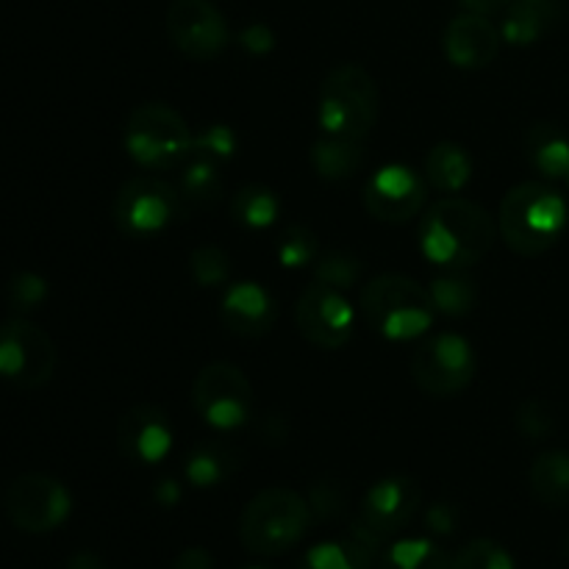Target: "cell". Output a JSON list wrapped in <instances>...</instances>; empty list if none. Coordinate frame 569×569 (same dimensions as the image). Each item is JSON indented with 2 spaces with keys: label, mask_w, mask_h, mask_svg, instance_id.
<instances>
[{
  "label": "cell",
  "mask_w": 569,
  "mask_h": 569,
  "mask_svg": "<svg viewBox=\"0 0 569 569\" xmlns=\"http://www.w3.org/2000/svg\"><path fill=\"white\" fill-rule=\"evenodd\" d=\"M239 456L237 450L228 448L226 442H200L198 448L189 453L183 472H187V481L194 483L200 489L217 487V483L228 481V478L237 472Z\"/></svg>",
  "instance_id": "obj_22"
},
{
  "label": "cell",
  "mask_w": 569,
  "mask_h": 569,
  "mask_svg": "<svg viewBox=\"0 0 569 569\" xmlns=\"http://www.w3.org/2000/svg\"><path fill=\"white\" fill-rule=\"evenodd\" d=\"M456 520H459V517H456V511L450 509L448 503L433 506V509L428 511V517H426L428 528H431L433 533H453L456 531Z\"/></svg>",
  "instance_id": "obj_39"
},
{
  "label": "cell",
  "mask_w": 569,
  "mask_h": 569,
  "mask_svg": "<svg viewBox=\"0 0 569 569\" xmlns=\"http://www.w3.org/2000/svg\"><path fill=\"white\" fill-rule=\"evenodd\" d=\"M559 0H511L500 37L511 44H531L561 20Z\"/></svg>",
  "instance_id": "obj_20"
},
{
  "label": "cell",
  "mask_w": 569,
  "mask_h": 569,
  "mask_svg": "<svg viewBox=\"0 0 569 569\" xmlns=\"http://www.w3.org/2000/svg\"><path fill=\"white\" fill-rule=\"evenodd\" d=\"M126 150L133 161L150 170H176L192 148V131L176 109L164 103H144L128 117Z\"/></svg>",
  "instance_id": "obj_6"
},
{
  "label": "cell",
  "mask_w": 569,
  "mask_h": 569,
  "mask_svg": "<svg viewBox=\"0 0 569 569\" xmlns=\"http://www.w3.org/2000/svg\"><path fill=\"white\" fill-rule=\"evenodd\" d=\"M367 150L361 139H345L322 133L311 150V164H315L317 176L326 181H348L350 176L365 167Z\"/></svg>",
  "instance_id": "obj_21"
},
{
  "label": "cell",
  "mask_w": 569,
  "mask_h": 569,
  "mask_svg": "<svg viewBox=\"0 0 569 569\" xmlns=\"http://www.w3.org/2000/svg\"><path fill=\"white\" fill-rule=\"evenodd\" d=\"M167 37L189 59H217L228 44L226 17L211 0H172L167 9Z\"/></svg>",
  "instance_id": "obj_13"
},
{
  "label": "cell",
  "mask_w": 569,
  "mask_h": 569,
  "mask_svg": "<svg viewBox=\"0 0 569 569\" xmlns=\"http://www.w3.org/2000/svg\"><path fill=\"white\" fill-rule=\"evenodd\" d=\"M276 253L283 267H309L317 261V237L306 226H287L276 239Z\"/></svg>",
  "instance_id": "obj_30"
},
{
  "label": "cell",
  "mask_w": 569,
  "mask_h": 569,
  "mask_svg": "<svg viewBox=\"0 0 569 569\" xmlns=\"http://www.w3.org/2000/svg\"><path fill=\"white\" fill-rule=\"evenodd\" d=\"M233 220L242 222L244 228H253V231H261V228H270L272 222L281 214V203H278L276 192L261 183H250V187L239 189L233 194L231 203Z\"/></svg>",
  "instance_id": "obj_28"
},
{
  "label": "cell",
  "mask_w": 569,
  "mask_h": 569,
  "mask_svg": "<svg viewBox=\"0 0 569 569\" xmlns=\"http://www.w3.org/2000/svg\"><path fill=\"white\" fill-rule=\"evenodd\" d=\"M567 183H569V176H567Z\"/></svg>",
  "instance_id": "obj_45"
},
{
  "label": "cell",
  "mask_w": 569,
  "mask_h": 569,
  "mask_svg": "<svg viewBox=\"0 0 569 569\" xmlns=\"http://www.w3.org/2000/svg\"><path fill=\"white\" fill-rule=\"evenodd\" d=\"M3 509L11 526L26 533H50L70 517V492L56 478L28 472L14 478L3 495Z\"/></svg>",
  "instance_id": "obj_10"
},
{
  "label": "cell",
  "mask_w": 569,
  "mask_h": 569,
  "mask_svg": "<svg viewBox=\"0 0 569 569\" xmlns=\"http://www.w3.org/2000/svg\"><path fill=\"white\" fill-rule=\"evenodd\" d=\"M378 120V87L370 72L359 64H339L320 87L322 133L345 139H361Z\"/></svg>",
  "instance_id": "obj_5"
},
{
  "label": "cell",
  "mask_w": 569,
  "mask_h": 569,
  "mask_svg": "<svg viewBox=\"0 0 569 569\" xmlns=\"http://www.w3.org/2000/svg\"><path fill=\"white\" fill-rule=\"evenodd\" d=\"M426 203V181L406 164H387L365 183V206L376 220L406 222Z\"/></svg>",
  "instance_id": "obj_15"
},
{
  "label": "cell",
  "mask_w": 569,
  "mask_h": 569,
  "mask_svg": "<svg viewBox=\"0 0 569 569\" xmlns=\"http://www.w3.org/2000/svg\"><path fill=\"white\" fill-rule=\"evenodd\" d=\"M56 370V345L33 322L9 320L0 326V378L20 389H37Z\"/></svg>",
  "instance_id": "obj_11"
},
{
  "label": "cell",
  "mask_w": 569,
  "mask_h": 569,
  "mask_svg": "<svg viewBox=\"0 0 569 569\" xmlns=\"http://www.w3.org/2000/svg\"><path fill=\"white\" fill-rule=\"evenodd\" d=\"M239 42H242V48L250 50L253 56H264V53H270L272 44H276V37H272L270 28L261 26V22H256V26L244 28L242 37H239Z\"/></svg>",
  "instance_id": "obj_37"
},
{
  "label": "cell",
  "mask_w": 569,
  "mask_h": 569,
  "mask_svg": "<svg viewBox=\"0 0 569 569\" xmlns=\"http://www.w3.org/2000/svg\"><path fill=\"white\" fill-rule=\"evenodd\" d=\"M311 506L303 495L287 487H272L256 495L239 522L242 545L256 556H281L306 537Z\"/></svg>",
  "instance_id": "obj_4"
},
{
  "label": "cell",
  "mask_w": 569,
  "mask_h": 569,
  "mask_svg": "<svg viewBox=\"0 0 569 569\" xmlns=\"http://www.w3.org/2000/svg\"><path fill=\"white\" fill-rule=\"evenodd\" d=\"M567 228V200L539 181L517 183L500 203L498 231L520 256H542Z\"/></svg>",
  "instance_id": "obj_2"
},
{
  "label": "cell",
  "mask_w": 569,
  "mask_h": 569,
  "mask_svg": "<svg viewBox=\"0 0 569 569\" xmlns=\"http://www.w3.org/2000/svg\"><path fill=\"white\" fill-rule=\"evenodd\" d=\"M189 153L198 156V159L211 161V164L226 167L228 161L237 153V133L228 126H211L206 131H200L198 137L192 139V148Z\"/></svg>",
  "instance_id": "obj_32"
},
{
  "label": "cell",
  "mask_w": 569,
  "mask_h": 569,
  "mask_svg": "<svg viewBox=\"0 0 569 569\" xmlns=\"http://www.w3.org/2000/svg\"><path fill=\"white\" fill-rule=\"evenodd\" d=\"M67 569H106V565L100 556L89 553V550H81V553H76L70 561H67Z\"/></svg>",
  "instance_id": "obj_42"
},
{
  "label": "cell",
  "mask_w": 569,
  "mask_h": 569,
  "mask_svg": "<svg viewBox=\"0 0 569 569\" xmlns=\"http://www.w3.org/2000/svg\"><path fill=\"white\" fill-rule=\"evenodd\" d=\"M192 276L200 287H222L231 276V259L217 244H203L192 253Z\"/></svg>",
  "instance_id": "obj_34"
},
{
  "label": "cell",
  "mask_w": 569,
  "mask_h": 569,
  "mask_svg": "<svg viewBox=\"0 0 569 569\" xmlns=\"http://www.w3.org/2000/svg\"><path fill=\"white\" fill-rule=\"evenodd\" d=\"M531 489L537 500L553 509L569 506V453L548 450L531 467Z\"/></svg>",
  "instance_id": "obj_26"
},
{
  "label": "cell",
  "mask_w": 569,
  "mask_h": 569,
  "mask_svg": "<svg viewBox=\"0 0 569 569\" xmlns=\"http://www.w3.org/2000/svg\"><path fill=\"white\" fill-rule=\"evenodd\" d=\"M411 372L420 389L433 398H453L470 387L476 376V353L459 333H437L417 345L411 356Z\"/></svg>",
  "instance_id": "obj_9"
},
{
  "label": "cell",
  "mask_w": 569,
  "mask_h": 569,
  "mask_svg": "<svg viewBox=\"0 0 569 569\" xmlns=\"http://www.w3.org/2000/svg\"><path fill=\"white\" fill-rule=\"evenodd\" d=\"M361 278V261L356 256L342 253V250H333V253L322 256L315 264V281L328 283V287L337 289H350L353 283H359Z\"/></svg>",
  "instance_id": "obj_33"
},
{
  "label": "cell",
  "mask_w": 569,
  "mask_h": 569,
  "mask_svg": "<svg viewBox=\"0 0 569 569\" xmlns=\"http://www.w3.org/2000/svg\"><path fill=\"white\" fill-rule=\"evenodd\" d=\"M114 222L128 237H153L187 211L172 183L156 176H137L122 183L114 198Z\"/></svg>",
  "instance_id": "obj_7"
},
{
  "label": "cell",
  "mask_w": 569,
  "mask_h": 569,
  "mask_svg": "<svg viewBox=\"0 0 569 569\" xmlns=\"http://www.w3.org/2000/svg\"><path fill=\"white\" fill-rule=\"evenodd\" d=\"M172 569H214V559H211L209 550L187 548L181 556H178Z\"/></svg>",
  "instance_id": "obj_40"
},
{
  "label": "cell",
  "mask_w": 569,
  "mask_h": 569,
  "mask_svg": "<svg viewBox=\"0 0 569 569\" xmlns=\"http://www.w3.org/2000/svg\"><path fill=\"white\" fill-rule=\"evenodd\" d=\"M498 226L483 206L467 198L437 200L420 222V250L428 261L448 270H465L492 250Z\"/></svg>",
  "instance_id": "obj_1"
},
{
  "label": "cell",
  "mask_w": 569,
  "mask_h": 569,
  "mask_svg": "<svg viewBox=\"0 0 569 569\" xmlns=\"http://www.w3.org/2000/svg\"><path fill=\"white\" fill-rule=\"evenodd\" d=\"M472 176V159L461 144L442 142L437 148L428 150L426 156V178L431 187L439 192L456 194L459 189L467 187Z\"/></svg>",
  "instance_id": "obj_23"
},
{
  "label": "cell",
  "mask_w": 569,
  "mask_h": 569,
  "mask_svg": "<svg viewBox=\"0 0 569 569\" xmlns=\"http://www.w3.org/2000/svg\"><path fill=\"white\" fill-rule=\"evenodd\" d=\"M500 39L503 37L489 22L487 14L467 11V14H459L456 20L448 22L442 44L450 64L461 67V70H481V67L495 61L500 50Z\"/></svg>",
  "instance_id": "obj_17"
},
{
  "label": "cell",
  "mask_w": 569,
  "mask_h": 569,
  "mask_svg": "<svg viewBox=\"0 0 569 569\" xmlns=\"http://www.w3.org/2000/svg\"><path fill=\"white\" fill-rule=\"evenodd\" d=\"M178 170V194H181L183 206H209L220 198L222 192V167L211 164V161L198 159V156L189 153Z\"/></svg>",
  "instance_id": "obj_25"
},
{
  "label": "cell",
  "mask_w": 569,
  "mask_h": 569,
  "mask_svg": "<svg viewBox=\"0 0 569 569\" xmlns=\"http://www.w3.org/2000/svg\"><path fill=\"white\" fill-rule=\"evenodd\" d=\"M192 406L217 431H233L253 411V387L239 367L214 361L194 378Z\"/></svg>",
  "instance_id": "obj_8"
},
{
  "label": "cell",
  "mask_w": 569,
  "mask_h": 569,
  "mask_svg": "<svg viewBox=\"0 0 569 569\" xmlns=\"http://www.w3.org/2000/svg\"><path fill=\"white\" fill-rule=\"evenodd\" d=\"M567 556H569V539H567Z\"/></svg>",
  "instance_id": "obj_44"
},
{
  "label": "cell",
  "mask_w": 569,
  "mask_h": 569,
  "mask_svg": "<svg viewBox=\"0 0 569 569\" xmlns=\"http://www.w3.org/2000/svg\"><path fill=\"white\" fill-rule=\"evenodd\" d=\"M517 428H520L528 439L539 442V439H545L553 431V415H550V409L542 400H526V403L520 406V411H517Z\"/></svg>",
  "instance_id": "obj_36"
},
{
  "label": "cell",
  "mask_w": 569,
  "mask_h": 569,
  "mask_svg": "<svg viewBox=\"0 0 569 569\" xmlns=\"http://www.w3.org/2000/svg\"><path fill=\"white\" fill-rule=\"evenodd\" d=\"M309 506L311 509H317V515L320 517H331L342 509V495L337 492L333 483H320V487H315V492H311Z\"/></svg>",
  "instance_id": "obj_38"
},
{
  "label": "cell",
  "mask_w": 569,
  "mask_h": 569,
  "mask_svg": "<svg viewBox=\"0 0 569 569\" xmlns=\"http://www.w3.org/2000/svg\"><path fill=\"white\" fill-rule=\"evenodd\" d=\"M378 548H381L378 539L353 526L345 542L315 545L298 569H370L378 559Z\"/></svg>",
  "instance_id": "obj_19"
},
{
  "label": "cell",
  "mask_w": 569,
  "mask_h": 569,
  "mask_svg": "<svg viewBox=\"0 0 569 569\" xmlns=\"http://www.w3.org/2000/svg\"><path fill=\"white\" fill-rule=\"evenodd\" d=\"M461 3L476 11V14H495L500 9H509L511 0H461Z\"/></svg>",
  "instance_id": "obj_41"
},
{
  "label": "cell",
  "mask_w": 569,
  "mask_h": 569,
  "mask_svg": "<svg viewBox=\"0 0 569 569\" xmlns=\"http://www.w3.org/2000/svg\"><path fill=\"white\" fill-rule=\"evenodd\" d=\"M178 498H181V489H178L176 481H161L159 489H156V500L164 506H172L178 503Z\"/></svg>",
  "instance_id": "obj_43"
},
{
  "label": "cell",
  "mask_w": 569,
  "mask_h": 569,
  "mask_svg": "<svg viewBox=\"0 0 569 569\" xmlns=\"http://www.w3.org/2000/svg\"><path fill=\"white\" fill-rule=\"evenodd\" d=\"M361 309L367 322L376 328L381 337L406 342L433 326L437 303L431 298V289H422L411 278L387 272V276L372 278L361 289Z\"/></svg>",
  "instance_id": "obj_3"
},
{
  "label": "cell",
  "mask_w": 569,
  "mask_h": 569,
  "mask_svg": "<svg viewBox=\"0 0 569 569\" xmlns=\"http://www.w3.org/2000/svg\"><path fill=\"white\" fill-rule=\"evenodd\" d=\"M431 298L437 303L439 315H448V317H461V315H470L472 306H476L478 292H476V283L470 278H461V276H448V278H437L431 283Z\"/></svg>",
  "instance_id": "obj_29"
},
{
  "label": "cell",
  "mask_w": 569,
  "mask_h": 569,
  "mask_svg": "<svg viewBox=\"0 0 569 569\" xmlns=\"http://www.w3.org/2000/svg\"><path fill=\"white\" fill-rule=\"evenodd\" d=\"M44 298H48V283H44L42 276H37V272H20L17 278H11L9 300L17 311L37 309Z\"/></svg>",
  "instance_id": "obj_35"
},
{
  "label": "cell",
  "mask_w": 569,
  "mask_h": 569,
  "mask_svg": "<svg viewBox=\"0 0 569 569\" xmlns=\"http://www.w3.org/2000/svg\"><path fill=\"white\" fill-rule=\"evenodd\" d=\"M117 445L120 453L137 465H159L176 445V428L159 406L139 403L117 422Z\"/></svg>",
  "instance_id": "obj_16"
},
{
  "label": "cell",
  "mask_w": 569,
  "mask_h": 569,
  "mask_svg": "<svg viewBox=\"0 0 569 569\" xmlns=\"http://www.w3.org/2000/svg\"><path fill=\"white\" fill-rule=\"evenodd\" d=\"M222 322L231 333L237 337H264L278 320V306L276 298L267 292L264 287H259L256 281H242L233 283L226 292L220 306Z\"/></svg>",
  "instance_id": "obj_18"
},
{
  "label": "cell",
  "mask_w": 569,
  "mask_h": 569,
  "mask_svg": "<svg viewBox=\"0 0 569 569\" xmlns=\"http://www.w3.org/2000/svg\"><path fill=\"white\" fill-rule=\"evenodd\" d=\"M422 489L409 476H389L370 487V492L361 500L359 520L356 528L370 533L378 542H387L398 531H403L415 515L420 511Z\"/></svg>",
  "instance_id": "obj_14"
},
{
  "label": "cell",
  "mask_w": 569,
  "mask_h": 569,
  "mask_svg": "<svg viewBox=\"0 0 569 569\" xmlns=\"http://www.w3.org/2000/svg\"><path fill=\"white\" fill-rule=\"evenodd\" d=\"M526 150L531 164L545 178H567L569 176V139L556 126L539 122L528 128Z\"/></svg>",
  "instance_id": "obj_24"
},
{
  "label": "cell",
  "mask_w": 569,
  "mask_h": 569,
  "mask_svg": "<svg viewBox=\"0 0 569 569\" xmlns=\"http://www.w3.org/2000/svg\"><path fill=\"white\" fill-rule=\"evenodd\" d=\"M256 569H259V567H256Z\"/></svg>",
  "instance_id": "obj_46"
},
{
  "label": "cell",
  "mask_w": 569,
  "mask_h": 569,
  "mask_svg": "<svg viewBox=\"0 0 569 569\" xmlns=\"http://www.w3.org/2000/svg\"><path fill=\"white\" fill-rule=\"evenodd\" d=\"M295 322L311 345L337 350L353 337V306L345 298L342 289L315 281L298 298Z\"/></svg>",
  "instance_id": "obj_12"
},
{
  "label": "cell",
  "mask_w": 569,
  "mask_h": 569,
  "mask_svg": "<svg viewBox=\"0 0 569 569\" xmlns=\"http://www.w3.org/2000/svg\"><path fill=\"white\" fill-rule=\"evenodd\" d=\"M378 569H453V559L433 539H403L378 559Z\"/></svg>",
  "instance_id": "obj_27"
},
{
  "label": "cell",
  "mask_w": 569,
  "mask_h": 569,
  "mask_svg": "<svg viewBox=\"0 0 569 569\" xmlns=\"http://www.w3.org/2000/svg\"><path fill=\"white\" fill-rule=\"evenodd\" d=\"M453 569H515V559L495 539H472L459 550Z\"/></svg>",
  "instance_id": "obj_31"
}]
</instances>
